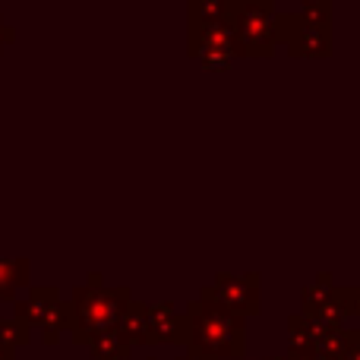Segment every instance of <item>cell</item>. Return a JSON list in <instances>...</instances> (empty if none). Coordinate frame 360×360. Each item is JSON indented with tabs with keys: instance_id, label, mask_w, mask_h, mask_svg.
Listing matches in <instances>:
<instances>
[{
	"instance_id": "cell-1",
	"label": "cell",
	"mask_w": 360,
	"mask_h": 360,
	"mask_svg": "<svg viewBox=\"0 0 360 360\" xmlns=\"http://www.w3.org/2000/svg\"><path fill=\"white\" fill-rule=\"evenodd\" d=\"M231 29L240 54H272V44L278 38V16L272 10V0H240L231 16Z\"/></svg>"
},
{
	"instance_id": "cell-2",
	"label": "cell",
	"mask_w": 360,
	"mask_h": 360,
	"mask_svg": "<svg viewBox=\"0 0 360 360\" xmlns=\"http://www.w3.org/2000/svg\"><path fill=\"white\" fill-rule=\"evenodd\" d=\"M278 38H285L291 44V54H300V57L329 54V22L310 19L304 13L278 16Z\"/></svg>"
},
{
	"instance_id": "cell-3",
	"label": "cell",
	"mask_w": 360,
	"mask_h": 360,
	"mask_svg": "<svg viewBox=\"0 0 360 360\" xmlns=\"http://www.w3.org/2000/svg\"><path fill=\"white\" fill-rule=\"evenodd\" d=\"M193 54L205 70H228L237 54L234 29L231 22L221 25H193Z\"/></svg>"
},
{
	"instance_id": "cell-4",
	"label": "cell",
	"mask_w": 360,
	"mask_h": 360,
	"mask_svg": "<svg viewBox=\"0 0 360 360\" xmlns=\"http://www.w3.org/2000/svg\"><path fill=\"white\" fill-rule=\"evenodd\" d=\"M212 291L221 294L218 300L224 307H231V310H240V313L256 310V278H218Z\"/></svg>"
},
{
	"instance_id": "cell-5",
	"label": "cell",
	"mask_w": 360,
	"mask_h": 360,
	"mask_svg": "<svg viewBox=\"0 0 360 360\" xmlns=\"http://www.w3.org/2000/svg\"><path fill=\"white\" fill-rule=\"evenodd\" d=\"M237 0H193V25L231 22Z\"/></svg>"
},
{
	"instance_id": "cell-6",
	"label": "cell",
	"mask_w": 360,
	"mask_h": 360,
	"mask_svg": "<svg viewBox=\"0 0 360 360\" xmlns=\"http://www.w3.org/2000/svg\"><path fill=\"white\" fill-rule=\"evenodd\" d=\"M25 275V262H10V259H0V294H6L19 278Z\"/></svg>"
}]
</instances>
